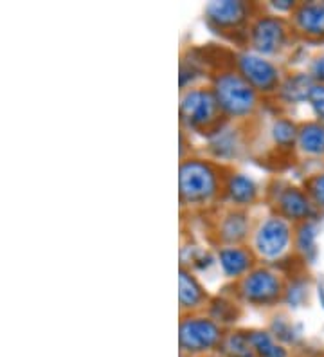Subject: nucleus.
Masks as SVG:
<instances>
[{
    "label": "nucleus",
    "instance_id": "obj_14",
    "mask_svg": "<svg viewBox=\"0 0 324 357\" xmlns=\"http://www.w3.org/2000/svg\"><path fill=\"white\" fill-rule=\"evenodd\" d=\"M224 192L229 201L236 206H251L258 197V188L254 181L243 174H231L224 181Z\"/></svg>",
    "mask_w": 324,
    "mask_h": 357
},
{
    "label": "nucleus",
    "instance_id": "obj_21",
    "mask_svg": "<svg viewBox=\"0 0 324 357\" xmlns=\"http://www.w3.org/2000/svg\"><path fill=\"white\" fill-rule=\"evenodd\" d=\"M298 132L299 127H295L294 123L286 118L276 119L272 125V137L276 141V144H279V146L294 144V141H298Z\"/></svg>",
    "mask_w": 324,
    "mask_h": 357
},
{
    "label": "nucleus",
    "instance_id": "obj_19",
    "mask_svg": "<svg viewBox=\"0 0 324 357\" xmlns=\"http://www.w3.org/2000/svg\"><path fill=\"white\" fill-rule=\"evenodd\" d=\"M249 341L252 344V350L258 357H286L285 349L274 341V337L265 331L249 332Z\"/></svg>",
    "mask_w": 324,
    "mask_h": 357
},
{
    "label": "nucleus",
    "instance_id": "obj_13",
    "mask_svg": "<svg viewBox=\"0 0 324 357\" xmlns=\"http://www.w3.org/2000/svg\"><path fill=\"white\" fill-rule=\"evenodd\" d=\"M206 300H208V294L199 283V280L194 278L191 271L182 267L180 276H178V301H180L182 312L200 309Z\"/></svg>",
    "mask_w": 324,
    "mask_h": 357
},
{
    "label": "nucleus",
    "instance_id": "obj_25",
    "mask_svg": "<svg viewBox=\"0 0 324 357\" xmlns=\"http://www.w3.org/2000/svg\"><path fill=\"white\" fill-rule=\"evenodd\" d=\"M310 76L314 78V82L324 83V56H319L314 60L310 67Z\"/></svg>",
    "mask_w": 324,
    "mask_h": 357
},
{
    "label": "nucleus",
    "instance_id": "obj_3",
    "mask_svg": "<svg viewBox=\"0 0 324 357\" xmlns=\"http://www.w3.org/2000/svg\"><path fill=\"white\" fill-rule=\"evenodd\" d=\"M224 119L218 101L211 87H191L182 92L180 121L190 130L216 134L224 127Z\"/></svg>",
    "mask_w": 324,
    "mask_h": 357
},
{
    "label": "nucleus",
    "instance_id": "obj_11",
    "mask_svg": "<svg viewBox=\"0 0 324 357\" xmlns=\"http://www.w3.org/2000/svg\"><path fill=\"white\" fill-rule=\"evenodd\" d=\"M276 209L279 217L286 218L288 222L292 220H307L311 217V199L302 193L299 188L286 186L276 195Z\"/></svg>",
    "mask_w": 324,
    "mask_h": 357
},
{
    "label": "nucleus",
    "instance_id": "obj_6",
    "mask_svg": "<svg viewBox=\"0 0 324 357\" xmlns=\"http://www.w3.org/2000/svg\"><path fill=\"white\" fill-rule=\"evenodd\" d=\"M288 24L276 15L258 17L249 26V42L252 51L261 56H272L285 47L288 40Z\"/></svg>",
    "mask_w": 324,
    "mask_h": 357
},
{
    "label": "nucleus",
    "instance_id": "obj_17",
    "mask_svg": "<svg viewBox=\"0 0 324 357\" xmlns=\"http://www.w3.org/2000/svg\"><path fill=\"white\" fill-rule=\"evenodd\" d=\"M247 233H249L247 217L240 211L229 213L224 218V222L220 224V236L227 245H236L238 242L245 240Z\"/></svg>",
    "mask_w": 324,
    "mask_h": 357
},
{
    "label": "nucleus",
    "instance_id": "obj_7",
    "mask_svg": "<svg viewBox=\"0 0 324 357\" xmlns=\"http://www.w3.org/2000/svg\"><path fill=\"white\" fill-rule=\"evenodd\" d=\"M292 244V227L286 218L274 215L261 222L254 233V251L265 260H277Z\"/></svg>",
    "mask_w": 324,
    "mask_h": 357
},
{
    "label": "nucleus",
    "instance_id": "obj_10",
    "mask_svg": "<svg viewBox=\"0 0 324 357\" xmlns=\"http://www.w3.org/2000/svg\"><path fill=\"white\" fill-rule=\"evenodd\" d=\"M292 26L307 38L324 40V2H302L295 6Z\"/></svg>",
    "mask_w": 324,
    "mask_h": 357
},
{
    "label": "nucleus",
    "instance_id": "obj_15",
    "mask_svg": "<svg viewBox=\"0 0 324 357\" xmlns=\"http://www.w3.org/2000/svg\"><path fill=\"white\" fill-rule=\"evenodd\" d=\"M298 146L308 155H323L324 153V123L310 121L299 127Z\"/></svg>",
    "mask_w": 324,
    "mask_h": 357
},
{
    "label": "nucleus",
    "instance_id": "obj_1",
    "mask_svg": "<svg viewBox=\"0 0 324 357\" xmlns=\"http://www.w3.org/2000/svg\"><path fill=\"white\" fill-rule=\"evenodd\" d=\"M211 91L227 119H245L258 109L259 92L236 69L218 70Z\"/></svg>",
    "mask_w": 324,
    "mask_h": 357
},
{
    "label": "nucleus",
    "instance_id": "obj_12",
    "mask_svg": "<svg viewBox=\"0 0 324 357\" xmlns=\"http://www.w3.org/2000/svg\"><path fill=\"white\" fill-rule=\"evenodd\" d=\"M218 260L227 278L242 280L254 269V253L243 245H225L218 251Z\"/></svg>",
    "mask_w": 324,
    "mask_h": 357
},
{
    "label": "nucleus",
    "instance_id": "obj_16",
    "mask_svg": "<svg viewBox=\"0 0 324 357\" xmlns=\"http://www.w3.org/2000/svg\"><path fill=\"white\" fill-rule=\"evenodd\" d=\"M314 78L304 73H298V75L288 76L283 79L279 87V96L288 103H301V101L308 100L311 87H314Z\"/></svg>",
    "mask_w": 324,
    "mask_h": 357
},
{
    "label": "nucleus",
    "instance_id": "obj_26",
    "mask_svg": "<svg viewBox=\"0 0 324 357\" xmlns=\"http://www.w3.org/2000/svg\"><path fill=\"white\" fill-rule=\"evenodd\" d=\"M323 123H324V119H323Z\"/></svg>",
    "mask_w": 324,
    "mask_h": 357
},
{
    "label": "nucleus",
    "instance_id": "obj_5",
    "mask_svg": "<svg viewBox=\"0 0 324 357\" xmlns=\"http://www.w3.org/2000/svg\"><path fill=\"white\" fill-rule=\"evenodd\" d=\"M240 296L252 305H272L283 296V282L274 271L256 267L240 280Z\"/></svg>",
    "mask_w": 324,
    "mask_h": 357
},
{
    "label": "nucleus",
    "instance_id": "obj_9",
    "mask_svg": "<svg viewBox=\"0 0 324 357\" xmlns=\"http://www.w3.org/2000/svg\"><path fill=\"white\" fill-rule=\"evenodd\" d=\"M206 22L218 33H236L251 20V4L238 0H222L206 6Z\"/></svg>",
    "mask_w": 324,
    "mask_h": 357
},
{
    "label": "nucleus",
    "instance_id": "obj_4",
    "mask_svg": "<svg viewBox=\"0 0 324 357\" xmlns=\"http://www.w3.org/2000/svg\"><path fill=\"white\" fill-rule=\"evenodd\" d=\"M236 70L259 94H272L281 87L279 69L274 61L254 51H243L236 56Z\"/></svg>",
    "mask_w": 324,
    "mask_h": 357
},
{
    "label": "nucleus",
    "instance_id": "obj_2",
    "mask_svg": "<svg viewBox=\"0 0 324 357\" xmlns=\"http://www.w3.org/2000/svg\"><path fill=\"white\" fill-rule=\"evenodd\" d=\"M178 192L182 204L206 206L224 192V181L215 165L190 157L180 162Z\"/></svg>",
    "mask_w": 324,
    "mask_h": 357
},
{
    "label": "nucleus",
    "instance_id": "obj_22",
    "mask_svg": "<svg viewBox=\"0 0 324 357\" xmlns=\"http://www.w3.org/2000/svg\"><path fill=\"white\" fill-rule=\"evenodd\" d=\"M314 238H316V229H314V226L311 224H302L298 235V249L304 257H308V255L316 251Z\"/></svg>",
    "mask_w": 324,
    "mask_h": 357
},
{
    "label": "nucleus",
    "instance_id": "obj_18",
    "mask_svg": "<svg viewBox=\"0 0 324 357\" xmlns=\"http://www.w3.org/2000/svg\"><path fill=\"white\" fill-rule=\"evenodd\" d=\"M222 352L227 357H254V350L249 341V334L243 332H231L224 335L220 343Z\"/></svg>",
    "mask_w": 324,
    "mask_h": 357
},
{
    "label": "nucleus",
    "instance_id": "obj_24",
    "mask_svg": "<svg viewBox=\"0 0 324 357\" xmlns=\"http://www.w3.org/2000/svg\"><path fill=\"white\" fill-rule=\"evenodd\" d=\"M308 103L311 105L314 112L324 119V83H314L310 94H308Z\"/></svg>",
    "mask_w": 324,
    "mask_h": 357
},
{
    "label": "nucleus",
    "instance_id": "obj_8",
    "mask_svg": "<svg viewBox=\"0 0 324 357\" xmlns=\"http://www.w3.org/2000/svg\"><path fill=\"white\" fill-rule=\"evenodd\" d=\"M222 328L220 325L211 318L202 316H190L180 321V349L190 354L208 352L215 349L216 344L222 343Z\"/></svg>",
    "mask_w": 324,
    "mask_h": 357
},
{
    "label": "nucleus",
    "instance_id": "obj_23",
    "mask_svg": "<svg viewBox=\"0 0 324 357\" xmlns=\"http://www.w3.org/2000/svg\"><path fill=\"white\" fill-rule=\"evenodd\" d=\"M307 193L317 206L324 208V174L314 175L307 183Z\"/></svg>",
    "mask_w": 324,
    "mask_h": 357
},
{
    "label": "nucleus",
    "instance_id": "obj_20",
    "mask_svg": "<svg viewBox=\"0 0 324 357\" xmlns=\"http://www.w3.org/2000/svg\"><path fill=\"white\" fill-rule=\"evenodd\" d=\"M211 150L215 152L216 157H222V159L234 157L238 152L236 134H233V130H227L224 125L216 134H213Z\"/></svg>",
    "mask_w": 324,
    "mask_h": 357
}]
</instances>
